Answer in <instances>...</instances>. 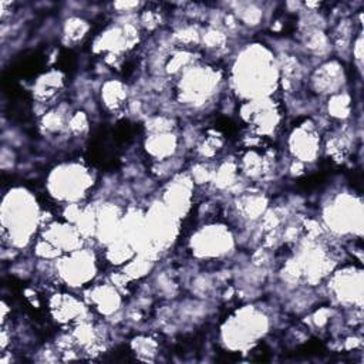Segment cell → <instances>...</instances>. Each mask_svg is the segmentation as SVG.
Returning <instances> with one entry per match:
<instances>
[{
  "instance_id": "cell-1",
  "label": "cell",
  "mask_w": 364,
  "mask_h": 364,
  "mask_svg": "<svg viewBox=\"0 0 364 364\" xmlns=\"http://www.w3.org/2000/svg\"><path fill=\"white\" fill-rule=\"evenodd\" d=\"M279 81V63L274 54L263 44L246 46L232 64V88L245 101L270 98Z\"/></svg>"
},
{
  "instance_id": "cell-2",
  "label": "cell",
  "mask_w": 364,
  "mask_h": 364,
  "mask_svg": "<svg viewBox=\"0 0 364 364\" xmlns=\"http://www.w3.org/2000/svg\"><path fill=\"white\" fill-rule=\"evenodd\" d=\"M1 235L10 247L23 249L41 226V212L30 191L21 186L9 189L0 205Z\"/></svg>"
},
{
  "instance_id": "cell-3",
  "label": "cell",
  "mask_w": 364,
  "mask_h": 364,
  "mask_svg": "<svg viewBox=\"0 0 364 364\" xmlns=\"http://www.w3.org/2000/svg\"><path fill=\"white\" fill-rule=\"evenodd\" d=\"M269 326V317L260 309L243 306L220 327L222 344L232 351H245L266 336Z\"/></svg>"
},
{
  "instance_id": "cell-4",
  "label": "cell",
  "mask_w": 364,
  "mask_h": 364,
  "mask_svg": "<svg viewBox=\"0 0 364 364\" xmlns=\"http://www.w3.org/2000/svg\"><path fill=\"white\" fill-rule=\"evenodd\" d=\"M50 196L67 203L81 200L92 186V176L88 168L78 162H64L54 166L46 182Z\"/></svg>"
},
{
  "instance_id": "cell-5",
  "label": "cell",
  "mask_w": 364,
  "mask_h": 364,
  "mask_svg": "<svg viewBox=\"0 0 364 364\" xmlns=\"http://www.w3.org/2000/svg\"><path fill=\"white\" fill-rule=\"evenodd\" d=\"M324 226L337 236H361L363 202L360 198L343 192L337 193L323 209Z\"/></svg>"
},
{
  "instance_id": "cell-6",
  "label": "cell",
  "mask_w": 364,
  "mask_h": 364,
  "mask_svg": "<svg viewBox=\"0 0 364 364\" xmlns=\"http://www.w3.org/2000/svg\"><path fill=\"white\" fill-rule=\"evenodd\" d=\"M219 82L220 75L215 68L193 64L179 74L178 101L189 107H202L213 97Z\"/></svg>"
},
{
  "instance_id": "cell-7",
  "label": "cell",
  "mask_w": 364,
  "mask_h": 364,
  "mask_svg": "<svg viewBox=\"0 0 364 364\" xmlns=\"http://www.w3.org/2000/svg\"><path fill=\"white\" fill-rule=\"evenodd\" d=\"M145 232L155 257L159 252L168 249L176 235L179 228V218H176L161 200L152 203L144 213Z\"/></svg>"
},
{
  "instance_id": "cell-8",
  "label": "cell",
  "mask_w": 364,
  "mask_h": 364,
  "mask_svg": "<svg viewBox=\"0 0 364 364\" xmlns=\"http://www.w3.org/2000/svg\"><path fill=\"white\" fill-rule=\"evenodd\" d=\"M55 272L63 283L70 287L88 284L97 274L95 256L88 249H78L64 253L57 259Z\"/></svg>"
},
{
  "instance_id": "cell-9",
  "label": "cell",
  "mask_w": 364,
  "mask_h": 364,
  "mask_svg": "<svg viewBox=\"0 0 364 364\" xmlns=\"http://www.w3.org/2000/svg\"><path fill=\"white\" fill-rule=\"evenodd\" d=\"M192 255L198 259H218L228 255L233 246V235L223 225H206L199 228L191 237Z\"/></svg>"
},
{
  "instance_id": "cell-10",
  "label": "cell",
  "mask_w": 364,
  "mask_h": 364,
  "mask_svg": "<svg viewBox=\"0 0 364 364\" xmlns=\"http://www.w3.org/2000/svg\"><path fill=\"white\" fill-rule=\"evenodd\" d=\"M328 287L333 297L346 307H361L363 304V273L354 266L331 272Z\"/></svg>"
},
{
  "instance_id": "cell-11",
  "label": "cell",
  "mask_w": 364,
  "mask_h": 364,
  "mask_svg": "<svg viewBox=\"0 0 364 364\" xmlns=\"http://www.w3.org/2000/svg\"><path fill=\"white\" fill-rule=\"evenodd\" d=\"M240 117L253 127L259 135H270L279 125L280 115L270 98L245 101L240 107Z\"/></svg>"
},
{
  "instance_id": "cell-12",
  "label": "cell",
  "mask_w": 364,
  "mask_h": 364,
  "mask_svg": "<svg viewBox=\"0 0 364 364\" xmlns=\"http://www.w3.org/2000/svg\"><path fill=\"white\" fill-rule=\"evenodd\" d=\"M193 181L189 173H178L164 191L161 202L176 216L183 218L192 205Z\"/></svg>"
},
{
  "instance_id": "cell-13",
  "label": "cell",
  "mask_w": 364,
  "mask_h": 364,
  "mask_svg": "<svg viewBox=\"0 0 364 364\" xmlns=\"http://www.w3.org/2000/svg\"><path fill=\"white\" fill-rule=\"evenodd\" d=\"M289 149L296 161L314 162L320 154V138L311 124H301L289 136Z\"/></svg>"
},
{
  "instance_id": "cell-14",
  "label": "cell",
  "mask_w": 364,
  "mask_h": 364,
  "mask_svg": "<svg viewBox=\"0 0 364 364\" xmlns=\"http://www.w3.org/2000/svg\"><path fill=\"white\" fill-rule=\"evenodd\" d=\"M41 237L54 245L58 250H61L63 255L81 249L85 240L77 226L67 220L50 222L44 226Z\"/></svg>"
},
{
  "instance_id": "cell-15",
  "label": "cell",
  "mask_w": 364,
  "mask_h": 364,
  "mask_svg": "<svg viewBox=\"0 0 364 364\" xmlns=\"http://www.w3.org/2000/svg\"><path fill=\"white\" fill-rule=\"evenodd\" d=\"M346 81L344 68L337 60L323 63L314 70L310 77V85L313 91L321 95H333L340 92Z\"/></svg>"
},
{
  "instance_id": "cell-16",
  "label": "cell",
  "mask_w": 364,
  "mask_h": 364,
  "mask_svg": "<svg viewBox=\"0 0 364 364\" xmlns=\"http://www.w3.org/2000/svg\"><path fill=\"white\" fill-rule=\"evenodd\" d=\"M122 212L114 203H105L97 209V226L95 239L102 245H109L115 239L121 237Z\"/></svg>"
},
{
  "instance_id": "cell-17",
  "label": "cell",
  "mask_w": 364,
  "mask_h": 364,
  "mask_svg": "<svg viewBox=\"0 0 364 364\" xmlns=\"http://www.w3.org/2000/svg\"><path fill=\"white\" fill-rule=\"evenodd\" d=\"M90 301L101 314L109 316L119 309L121 296L112 283H105L90 289Z\"/></svg>"
},
{
  "instance_id": "cell-18",
  "label": "cell",
  "mask_w": 364,
  "mask_h": 364,
  "mask_svg": "<svg viewBox=\"0 0 364 364\" xmlns=\"http://www.w3.org/2000/svg\"><path fill=\"white\" fill-rule=\"evenodd\" d=\"M50 310L60 323L77 320L84 314L82 303L70 294H54L50 300Z\"/></svg>"
},
{
  "instance_id": "cell-19",
  "label": "cell",
  "mask_w": 364,
  "mask_h": 364,
  "mask_svg": "<svg viewBox=\"0 0 364 364\" xmlns=\"http://www.w3.org/2000/svg\"><path fill=\"white\" fill-rule=\"evenodd\" d=\"M178 148V136L171 132L149 134L145 141L146 152L156 161H165L175 155Z\"/></svg>"
},
{
  "instance_id": "cell-20",
  "label": "cell",
  "mask_w": 364,
  "mask_h": 364,
  "mask_svg": "<svg viewBox=\"0 0 364 364\" xmlns=\"http://www.w3.org/2000/svg\"><path fill=\"white\" fill-rule=\"evenodd\" d=\"M128 41L124 34L122 26H112L102 31L94 41V51L95 53H105V54H121L122 51L128 50Z\"/></svg>"
},
{
  "instance_id": "cell-21",
  "label": "cell",
  "mask_w": 364,
  "mask_h": 364,
  "mask_svg": "<svg viewBox=\"0 0 364 364\" xmlns=\"http://www.w3.org/2000/svg\"><path fill=\"white\" fill-rule=\"evenodd\" d=\"M237 210L249 220L260 219L267 210V199L263 195L246 193L237 199Z\"/></svg>"
},
{
  "instance_id": "cell-22",
  "label": "cell",
  "mask_w": 364,
  "mask_h": 364,
  "mask_svg": "<svg viewBox=\"0 0 364 364\" xmlns=\"http://www.w3.org/2000/svg\"><path fill=\"white\" fill-rule=\"evenodd\" d=\"M127 95H128L127 85L122 84L121 81L109 80L102 84L101 100H102L104 105L111 111L121 108L127 101Z\"/></svg>"
},
{
  "instance_id": "cell-23",
  "label": "cell",
  "mask_w": 364,
  "mask_h": 364,
  "mask_svg": "<svg viewBox=\"0 0 364 364\" xmlns=\"http://www.w3.org/2000/svg\"><path fill=\"white\" fill-rule=\"evenodd\" d=\"M237 165L239 171H242L247 178L255 179L264 173L267 168V158L255 149H249L242 155L240 164Z\"/></svg>"
},
{
  "instance_id": "cell-24",
  "label": "cell",
  "mask_w": 364,
  "mask_h": 364,
  "mask_svg": "<svg viewBox=\"0 0 364 364\" xmlns=\"http://www.w3.org/2000/svg\"><path fill=\"white\" fill-rule=\"evenodd\" d=\"M63 85V74L60 71H48L43 74L34 87V95L40 101L48 100Z\"/></svg>"
},
{
  "instance_id": "cell-25",
  "label": "cell",
  "mask_w": 364,
  "mask_h": 364,
  "mask_svg": "<svg viewBox=\"0 0 364 364\" xmlns=\"http://www.w3.org/2000/svg\"><path fill=\"white\" fill-rule=\"evenodd\" d=\"M136 255V252L134 250V247L122 237L115 239L114 242H111L109 245H107L105 249V257L109 263L119 266V264H125L127 262H129L134 256Z\"/></svg>"
},
{
  "instance_id": "cell-26",
  "label": "cell",
  "mask_w": 364,
  "mask_h": 364,
  "mask_svg": "<svg viewBox=\"0 0 364 364\" xmlns=\"http://www.w3.org/2000/svg\"><path fill=\"white\" fill-rule=\"evenodd\" d=\"M303 46L313 54H324L330 48V40L321 27H310L303 30Z\"/></svg>"
},
{
  "instance_id": "cell-27",
  "label": "cell",
  "mask_w": 364,
  "mask_h": 364,
  "mask_svg": "<svg viewBox=\"0 0 364 364\" xmlns=\"http://www.w3.org/2000/svg\"><path fill=\"white\" fill-rule=\"evenodd\" d=\"M237 173H239V165L233 161H225L215 168V175L212 182L218 189H226L236 185Z\"/></svg>"
},
{
  "instance_id": "cell-28",
  "label": "cell",
  "mask_w": 364,
  "mask_h": 364,
  "mask_svg": "<svg viewBox=\"0 0 364 364\" xmlns=\"http://www.w3.org/2000/svg\"><path fill=\"white\" fill-rule=\"evenodd\" d=\"M193 61H195V57L192 53H189L188 50H178L165 60V73L171 75L181 74L186 68L192 67Z\"/></svg>"
},
{
  "instance_id": "cell-29",
  "label": "cell",
  "mask_w": 364,
  "mask_h": 364,
  "mask_svg": "<svg viewBox=\"0 0 364 364\" xmlns=\"http://www.w3.org/2000/svg\"><path fill=\"white\" fill-rule=\"evenodd\" d=\"M351 111V100L346 92H337L330 95L327 101V112L331 118L346 119Z\"/></svg>"
},
{
  "instance_id": "cell-30",
  "label": "cell",
  "mask_w": 364,
  "mask_h": 364,
  "mask_svg": "<svg viewBox=\"0 0 364 364\" xmlns=\"http://www.w3.org/2000/svg\"><path fill=\"white\" fill-rule=\"evenodd\" d=\"M152 264H154V260L149 259L148 256H144V255H139L136 253L129 262H127L122 267V272L131 279V280H135V279H141L144 277L145 274H148L152 269Z\"/></svg>"
},
{
  "instance_id": "cell-31",
  "label": "cell",
  "mask_w": 364,
  "mask_h": 364,
  "mask_svg": "<svg viewBox=\"0 0 364 364\" xmlns=\"http://www.w3.org/2000/svg\"><path fill=\"white\" fill-rule=\"evenodd\" d=\"M90 30V24L80 17H70L64 21L63 33L68 41H80Z\"/></svg>"
},
{
  "instance_id": "cell-32",
  "label": "cell",
  "mask_w": 364,
  "mask_h": 364,
  "mask_svg": "<svg viewBox=\"0 0 364 364\" xmlns=\"http://www.w3.org/2000/svg\"><path fill=\"white\" fill-rule=\"evenodd\" d=\"M235 16L245 26L255 27V26L260 24V21L263 18V10L255 3H245V4H239V10L236 11Z\"/></svg>"
},
{
  "instance_id": "cell-33",
  "label": "cell",
  "mask_w": 364,
  "mask_h": 364,
  "mask_svg": "<svg viewBox=\"0 0 364 364\" xmlns=\"http://www.w3.org/2000/svg\"><path fill=\"white\" fill-rule=\"evenodd\" d=\"M172 38L179 46L192 47V46H196V44H199L202 41V34H200V31L196 27L185 26V27L178 28L172 34Z\"/></svg>"
},
{
  "instance_id": "cell-34",
  "label": "cell",
  "mask_w": 364,
  "mask_h": 364,
  "mask_svg": "<svg viewBox=\"0 0 364 364\" xmlns=\"http://www.w3.org/2000/svg\"><path fill=\"white\" fill-rule=\"evenodd\" d=\"M189 175H191V178H192V181H193L195 185L209 183V182L213 181L215 168H213L210 164L205 162V159H203V162H198V164H195V165L192 166Z\"/></svg>"
},
{
  "instance_id": "cell-35",
  "label": "cell",
  "mask_w": 364,
  "mask_h": 364,
  "mask_svg": "<svg viewBox=\"0 0 364 364\" xmlns=\"http://www.w3.org/2000/svg\"><path fill=\"white\" fill-rule=\"evenodd\" d=\"M68 125V118L64 117V112L60 109H53L48 111L47 114L43 115L41 118V125L46 131L48 132H57L61 128H64V125Z\"/></svg>"
},
{
  "instance_id": "cell-36",
  "label": "cell",
  "mask_w": 364,
  "mask_h": 364,
  "mask_svg": "<svg viewBox=\"0 0 364 364\" xmlns=\"http://www.w3.org/2000/svg\"><path fill=\"white\" fill-rule=\"evenodd\" d=\"M226 41H228V37L225 31H222L218 27H209L206 28V31H203L200 43H203L206 48L218 50V48H222L226 44Z\"/></svg>"
},
{
  "instance_id": "cell-37",
  "label": "cell",
  "mask_w": 364,
  "mask_h": 364,
  "mask_svg": "<svg viewBox=\"0 0 364 364\" xmlns=\"http://www.w3.org/2000/svg\"><path fill=\"white\" fill-rule=\"evenodd\" d=\"M34 253L43 260H54L63 255L61 250H58L54 245H51L48 240H46L43 237L36 242Z\"/></svg>"
},
{
  "instance_id": "cell-38",
  "label": "cell",
  "mask_w": 364,
  "mask_h": 364,
  "mask_svg": "<svg viewBox=\"0 0 364 364\" xmlns=\"http://www.w3.org/2000/svg\"><path fill=\"white\" fill-rule=\"evenodd\" d=\"M173 121L166 117H154L146 121V131L149 134H159V132H171Z\"/></svg>"
},
{
  "instance_id": "cell-39",
  "label": "cell",
  "mask_w": 364,
  "mask_h": 364,
  "mask_svg": "<svg viewBox=\"0 0 364 364\" xmlns=\"http://www.w3.org/2000/svg\"><path fill=\"white\" fill-rule=\"evenodd\" d=\"M134 351L139 355H152L156 350V343L148 337H138L132 343Z\"/></svg>"
},
{
  "instance_id": "cell-40",
  "label": "cell",
  "mask_w": 364,
  "mask_h": 364,
  "mask_svg": "<svg viewBox=\"0 0 364 364\" xmlns=\"http://www.w3.org/2000/svg\"><path fill=\"white\" fill-rule=\"evenodd\" d=\"M68 128H70L74 134H82L84 131H87V128H88L87 115H85L82 111L74 112V114L68 118Z\"/></svg>"
},
{
  "instance_id": "cell-41",
  "label": "cell",
  "mask_w": 364,
  "mask_h": 364,
  "mask_svg": "<svg viewBox=\"0 0 364 364\" xmlns=\"http://www.w3.org/2000/svg\"><path fill=\"white\" fill-rule=\"evenodd\" d=\"M139 21H141V26H144L145 28H149V30H151V28H154V27L158 26V16H156L154 11L148 10V11H144V13L141 14Z\"/></svg>"
},
{
  "instance_id": "cell-42",
  "label": "cell",
  "mask_w": 364,
  "mask_h": 364,
  "mask_svg": "<svg viewBox=\"0 0 364 364\" xmlns=\"http://www.w3.org/2000/svg\"><path fill=\"white\" fill-rule=\"evenodd\" d=\"M328 318H330V310L328 309H320L313 314V323L317 327H323L324 324H327Z\"/></svg>"
},
{
  "instance_id": "cell-43",
  "label": "cell",
  "mask_w": 364,
  "mask_h": 364,
  "mask_svg": "<svg viewBox=\"0 0 364 364\" xmlns=\"http://www.w3.org/2000/svg\"><path fill=\"white\" fill-rule=\"evenodd\" d=\"M141 6L139 1H117L114 3V9H117L121 13H131L135 9H138Z\"/></svg>"
},
{
  "instance_id": "cell-44",
  "label": "cell",
  "mask_w": 364,
  "mask_h": 364,
  "mask_svg": "<svg viewBox=\"0 0 364 364\" xmlns=\"http://www.w3.org/2000/svg\"><path fill=\"white\" fill-rule=\"evenodd\" d=\"M353 54H354L355 61H357V63H361V60H363V37H361V34H358V37H357L355 41H354Z\"/></svg>"
}]
</instances>
